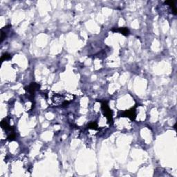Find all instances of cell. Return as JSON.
Masks as SVG:
<instances>
[{
	"instance_id": "obj_1",
	"label": "cell",
	"mask_w": 177,
	"mask_h": 177,
	"mask_svg": "<svg viewBox=\"0 0 177 177\" xmlns=\"http://www.w3.org/2000/svg\"><path fill=\"white\" fill-rule=\"evenodd\" d=\"M100 102H101V108L104 116L107 118L108 123L110 124V125H112L113 123H114L112 111H111L110 108L109 107L107 101L103 100V101H100Z\"/></svg>"
},
{
	"instance_id": "obj_2",
	"label": "cell",
	"mask_w": 177,
	"mask_h": 177,
	"mask_svg": "<svg viewBox=\"0 0 177 177\" xmlns=\"http://www.w3.org/2000/svg\"><path fill=\"white\" fill-rule=\"evenodd\" d=\"M40 88V84H37L35 82H32L29 86H26L25 90L29 93V98L31 99V100H33V97H34L35 92L37 89Z\"/></svg>"
},
{
	"instance_id": "obj_3",
	"label": "cell",
	"mask_w": 177,
	"mask_h": 177,
	"mask_svg": "<svg viewBox=\"0 0 177 177\" xmlns=\"http://www.w3.org/2000/svg\"><path fill=\"white\" fill-rule=\"evenodd\" d=\"M136 107H134L131 109H129V110H126L123 111V112H121L120 114H119V116L120 117H127L130 118V120H134L136 116Z\"/></svg>"
},
{
	"instance_id": "obj_4",
	"label": "cell",
	"mask_w": 177,
	"mask_h": 177,
	"mask_svg": "<svg viewBox=\"0 0 177 177\" xmlns=\"http://www.w3.org/2000/svg\"><path fill=\"white\" fill-rule=\"evenodd\" d=\"M64 101V96L62 95L55 94L52 97V102L55 105H62Z\"/></svg>"
},
{
	"instance_id": "obj_5",
	"label": "cell",
	"mask_w": 177,
	"mask_h": 177,
	"mask_svg": "<svg viewBox=\"0 0 177 177\" xmlns=\"http://www.w3.org/2000/svg\"><path fill=\"white\" fill-rule=\"evenodd\" d=\"M111 31L114 32H119V33L123 34V35H125V36H127V35L130 34V31H129V29L125 27L118 28V29H113Z\"/></svg>"
},
{
	"instance_id": "obj_6",
	"label": "cell",
	"mask_w": 177,
	"mask_h": 177,
	"mask_svg": "<svg viewBox=\"0 0 177 177\" xmlns=\"http://www.w3.org/2000/svg\"><path fill=\"white\" fill-rule=\"evenodd\" d=\"M98 124H97L96 122H93V123H89L88 125V128L89 129H92V130H98Z\"/></svg>"
},
{
	"instance_id": "obj_7",
	"label": "cell",
	"mask_w": 177,
	"mask_h": 177,
	"mask_svg": "<svg viewBox=\"0 0 177 177\" xmlns=\"http://www.w3.org/2000/svg\"><path fill=\"white\" fill-rule=\"evenodd\" d=\"M11 55L8 54V53H6V54H3L2 56H1V62H3L4 60H9L11 58Z\"/></svg>"
},
{
	"instance_id": "obj_8",
	"label": "cell",
	"mask_w": 177,
	"mask_h": 177,
	"mask_svg": "<svg viewBox=\"0 0 177 177\" xmlns=\"http://www.w3.org/2000/svg\"><path fill=\"white\" fill-rule=\"evenodd\" d=\"M6 38V33L3 31V30H1V42H3V40H4Z\"/></svg>"
}]
</instances>
